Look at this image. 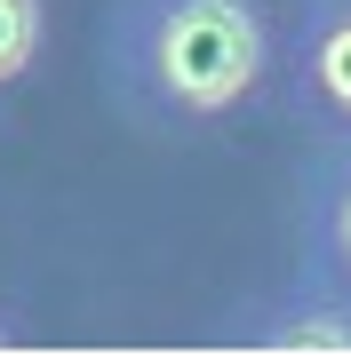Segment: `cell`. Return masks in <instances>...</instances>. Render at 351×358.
I'll return each instance as SVG.
<instances>
[{"label":"cell","instance_id":"cell-4","mask_svg":"<svg viewBox=\"0 0 351 358\" xmlns=\"http://www.w3.org/2000/svg\"><path fill=\"white\" fill-rule=\"evenodd\" d=\"M296 239H303V271L351 287V136H327V152L303 167V183H296Z\"/></svg>","mask_w":351,"mask_h":358},{"label":"cell","instance_id":"cell-5","mask_svg":"<svg viewBox=\"0 0 351 358\" xmlns=\"http://www.w3.org/2000/svg\"><path fill=\"white\" fill-rule=\"evenodd\" d=\"M40 48H48V8L40 0H0V88H16Z\"/></svg>","mask_w":351,"mask_h":358},{"label":"cell","instance_id":"cell-3","mask_svg":"<svg viewBox=\"0 0 351 358\" xmlns=\"http://www.w3.org/2000/svg\"><path fill=\"white\" fill-rule=\"evenodd\" d=\"M223 334H232V343H256V350H327V358H343L351 350V287L303 271L287 294L232 310Z\"/></svg>","mask_w":351,"mask_h":358},{"label":"cell","instance_id":"cell-1","mask_svg":"<svg viewBox=\"0 0 351 358\" xmlns=\"http://www.w3.org/2000/svg\"><path fill=\"white\" fill-rule=\"evenodd\" d=\"M280 64L272 0H112L104 80L144 128H223Z\"/></svg>","mask_w":351,"mask_h":358},{"label":"cell","instance_id":"cell-2","mask_svg":"<svg viewBox=\"0 0 351 358\" xmlns=\"http://www.w3.org/2000/svg\"><path fill=\"white\" fill-rule=\"evenodd\" d=\"M287 103L312 128L351 136V0H303L287 40Z\"/></svg>","mask_w":351,"mask_h":358},{"label":"cell","instance_id":"cell-6","mask_svg":"<svg viewBox=\"0 0 351 358\" xmlns=\"http://www.w3.org/2000/svg\"><path fill=\"white\" fill-rule=\"evenodd\" d=\"M0 350H16V327H8V310H0Z\"/></svg>","mask_w":351,"mask_h":358}]
</instances>
